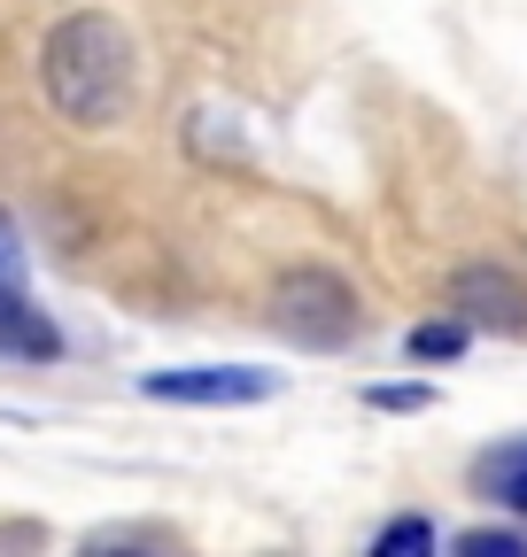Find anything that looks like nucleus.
Instances as JSON below:
<instances>
[{
  "label": "nucleus",
  "mask_w": 527,
  "mask_h": 557,
  "mask_svg": "<svg viewBox=\"0 0 527 557\" xmlns=\"http://www.w3.org/2000/svg\"><path fill=\"white\" fill-rule=\"evenodd\" d=\"M39 94L62 124L78 132H109L132 116V101H140V47H132V32L101 9H78L62 16L47 39H39Z\"/></svg>",
  "instance_id": "f257e3e1"
},
{
  "label": "nucleus",
  "mask_w": 527,
  "mask_h": 557,
  "mask_svg": "<svg viewBox=\"0 0 527 557\" xmlns=\"http://www.w3.org/2000/svg\"><path fill=\"white\" fill-rule=\"evenodd\" d=\"M264 310H272V333H287L295 348H342L357 333V295H350V278L326 271V263H295Z\"/></svg>",
  "instance_id": "f03ea898"
},
{
  "label": "nucleus",
  "mask_w": 527,
  "mask_h": 557,
  "mask_svg": "<svg viewBox=\"0 0 527 557\" xmlns=\"http://www.w3.org/2000/svg\"><path fill=\"white\" fill-rule=\"evenodd\" d=\"M140 395L148 403H194V410H233V403H272L280 372H264V364H194V372H148Z\"/></svg>",
  "instance_id": "7ed1b4c3"
},
{
  "label": "nucleus",
  "mask_w": 527,
  "mask_h": 557,
  "mask_svg": "<svg viewBox=\"0 0 527 557\" xmlns=\"http://www.w3.org/2000/svg\"><path fill=\"white\" fill-rule=\"evenodd\" d=\"M450 310L474 333H527V278L504 263H466L450 278Z\"/></svg>",
  "instance_id": "20e7f679"
},
{
  "label": "nucleus",
  "mask_w": 527,
  "mask_h": 557,
  "mask_svg": "<svg viewBox=\"0 0 527 557\" xmlns=\"http://www.w3.org/2000/svg\"><path fill=\"white\" fill-rule=\"evenodd\" d=\"M0 357H24V364H54L62 357V333L47 310H32V295H0Z\"/></svg>",
  "instance_id": "39448f33"
},
{
  "label": "nucleus",
  "mask_w": 527,
  "mask_h": 557,
  "mask_svg": "<svg viewBox=\"0 0 527 557\" xmlns=\"http://www.w3.org/2000/svg\"><path fill=\"white\" fill-rule=\"evenodd\" d=\"M474 487H481V496H497L504 511L527 519V442H504V449L474 457Z\"/></svg>",
  "instance_id": "423d86ee"
},
{
  "label": "nucleus",
  "mask_w": 527,
  "mask_h": 557,
  "mask_svg": "<svg viewBox=\"0 0 527 557\" xmlns=\"http://www.w3.org/2000/svg\"><path fill=\"white\" fill-rule=\"evenodd\" d=\"M466 341H474V325L450 310V318H434V325H412V333H404V357H412V364H457V357H466Z\"/></svg>",
  "instance_id": "0eeeda50"
},
{
  "label": "nucleus",
  "mask_w": 527,
  "mask_h": 557,
  "mask_svg": "<svg viewBox=\"0 0 527 557\" xmlns=\"http://www.w3.org/2000/svg\"><path fill=\"white\" fill-rule=\"evenodd\" d=\"M434 549V527L419 519V511H404V519H388L380 534H372V557H427Z\"/></svg>",
  "instance_id": "6e6552de"
},
{
  "label": "nucleus",
  "mask_w": 527,
  "mask_h": 557,
  "mask_svg": "<svg viewBox=\"0 0 527 557\" xmlns=\"http://www.w3.org/2000/svg\"><path fill=\"white\" fill-rule=\"evenodd\" d=\"M457 549L466 557H527V534L519 527H474V534H457Z\"/></svg>",
  "instance_id": "1a4fd4ad"
},
{
  "label": "nucleus",
  "mask_w": 527,
  "mask_h": 557,
  "mask_svg": "<svg viewBox=\"0 0 527 557\" xmlns=\"http://www.w3.org/2000/svg\"><path fill=\"white\" fill-rule=\"evenodd\" d=\"M24 233H16V218H9V209H0V295H16L24 287Z\"/></svg>",
  "instance_id": "9d476101"
},
{
  "label": "nucleus",
  "mask_w": 527,
  "mask_h": 557,
  "mask_svg": "<svg viewBox=\"0 0 527 557\" xmlns=\"http://www.w3.org/2000/svg\"><path fill=\"white\" fill-rule=\"evenodd\" d=\"M365 403H372V410H427V403H434V387H372Z\"/></svg>",
  "instance_id": "9b49d317"
}]
</instances>
